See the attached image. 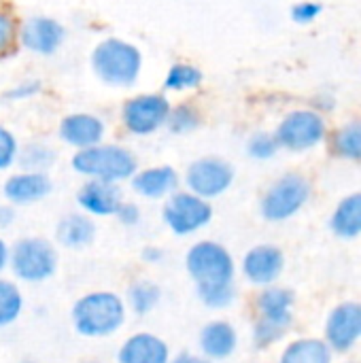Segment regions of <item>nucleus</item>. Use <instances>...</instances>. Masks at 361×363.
Returning a JSON list of instances; mask_svg holds the SVG:
<instances>
[{"label": "nucleus", "mask_w": 361, "mask_h": 363, "mask_svg": "<svg viewBox=\"0 0 361 363\" xmlns=\"http://www.w3.org/2000/svg\"><path fill=\"white\" fill-rule=\"evenodd\" d=\"M185 270L198 300L211 311H226L236 300V264L228 247L217 240H198L185 253Z\"/></svg>", "instance_id": "1"}, {"label": "nucleus", "mask_w": 361, "mask_h": 363, "mask_svg": "<svg viewBox=\"0 0 361 363\" xmlns=\"http://www.w3.org/2000/svg\"><path fill=\"white\" fill-rule=\"evenodd\" d=\"M126 302L119 294L109 289H98L81 296L70 308L72 330L91 340H102L115 336L128 319Z\"/></svg>", "instance_id": "2"}, {"label": "nucleus", "mask_w": 361, "mask_h": 363, "mask_svg": "<svg viewBox=\"0 0 361 363\" xmlns=\"http://www.w3.org/2000/svg\"><path fill=\"white\" fill-rule=\"evenodd\" d=\"M89 66L102 85L128 89L140 79L143 51L126 38L106 36L91 49Z\"/></svg>", "instance_id": "3"}, {"label": "nucleus", "mask_w": 361, "mask_h": 363, "mask_svg": "<svg viewBox=\"0 0 361 363\" xmlns=\"http://www.w3.org/2000/svg\"><path fill=\"white\" fill-rule=\"evenodd\" d=\"M70 168L83 177L106 183H126L138 170V157L132 149L117 143H100L81 151H74L70 157Z\"/></svg>", "instance_id": "4"}, {"label": "nucleus", "mask_w": 361, "mask_h": 363, "mask_svg": "<svg viewBox=\"0 0 361 363\" xmlns=\"http://www.w3.org/2000/svg\"><path fill=\"white\" fill-rule=\"evenodd\" d=\"M294 304L296 296L285 287L268 285L260 291L255 300L257 319L253 325V345L257 349H268L283 340L294 323Z\"/></svg>", "instance_id": "5"}, {"label": "nucleus", "mask_w": 361, "mask_h": 363, "mask_svg": "<svg viewBox=\"0 0 361 363\" xmlns=\"http://www.w3.org/2000/svg\"><path fill=\"white\" fill-rule=\"evenodd\" d=\"M57 249L43 236H26L9 245V270L19 283H47L57 272Z\"/></svg>", "instance_id": "6"}, {"label": "nucleus", "mask_w": 361, "mask_h": 363, "mask_svg": "<svg viewBox=\"0 0 361 363\" xmlns=\"http://www.w3.org/2000/svg\"><path fill=\"white\" fill-rule=\"evenodd\" d=\"M313 185L300 172H287L279 177L264 191L260 200V213L270 223H283L296 217L311 200Z\"/></svg>", "instance_id": "7"}, {"label": "nucleus", "mask_w": 361, "mask_h": 363, "mask_svg": "<svg viewBox=\"0 0 361 363\" xmlns=\"http://www.w3.org/2000/svg\"><path fill=\"white\" fill-rule=\"evenodd\" d=\"M272 134L283 151L306 153L328 140L330 128L323 113L315 108H294L279 121Z\"/></svg>", "instance_id": "8"}, {"label": "nucleus", "mask_w": 361, "mask_h": 363, "mask_svg": "<svg viewBox=\"0 0 361 363\" xmlns=\"http://www.w3.org/2000/svg\"><path fill=\"white\" fill-rule=\"evenodd\" d=\"M213 204L187 189H177L164 200L162 221L179 238H187L204 230L213 221Z\"/></svg>", "instance_id": "9"}, {"label": "nucleus", "mask_w": 361, "mask_h": 363, "mask_svg": "<svg viewBox=\"0 0 361 363\" xmlns=\"http://www.w3.org/2000/svg\"><path fill=\"white\" fill-rule=\"evenodd\" d=\"M172 102L162 91H145L128 98L121 104V125L128 134L147 138L166 128Z\"/></svg>", "instance_id": "10"}, {"label": "nucleus", "mask_w": 361, "mask_h": 363, "mask_svg": "<svg viewBox=\"0 0 361 363\" xmlns=\"http://www.w3.org/2000/svg\"><path fill=\"white\" fill-rule=\"evenodd\" d=\"M234 179H236V170L228 160L219 155H202L189 162L181 181L187 191L204 200H217L226 191H230Z\"/></svg>", "instance_id": "11"}, {"label": "nucleus", "mask_w": 361, "mask_h": 363, "mask_svg": "<svg viewBox=\"0 0 361 363\" xmlns=\"http://www.w3.org/2000/svg\"><path fill=\"white\" fill-rule=\"evenodd\" d=\"M66 40V28L51 15H30L19 23L17 43L34 55L51 57Z\"/></svg>", "instance_id": "12"}, {"label": "nucleus", "mask_w": 361, "mask_h": 363, "mask_svg": "<svg viewBox=\"0 0 361 363\" xmlns=\"http://www.w3.org/2000/svg\"><path fill=\"white\" fill-rule=\"evenodd\" d=\"M104 136H106L104 119L87 111L68 113L60 119L57 125V138L74 151L100 145L104 143Z\"/></svg>", "instance_id": "13"}, {"label": "nucleus", "mask_w": 361, "mask_h": 363, "mask_svg": "<svg viewBox=\"0 0 361 363\" xmlns=\"http://www.w3.org/2000/svg\"><path fill=\"white\" fill-rule=\"evenodd\" d=\"M53 191V181L49 172L17 170L2 183V196L13 206H32L49 198Z\"/></svg>", "instance_id": "14"}, {"label": "nucleus", "mask_w": 361, "mask_h": 363, "mask_svg": "<svg viewBox=\"0 0 361 363\" xmlns=\"http://www.w3.org/2000/svg\"><path fill=\"white\" fill-rule=\"evenodd\" d=\"M361 338V304L343 302L338 304L326 323V342L338 353H347Z\"/></svg>", "instance_id": "15"}, {"label": "nucleus", "mask_w": 361, "mask_h": 363, "mask_svg": "<svg viewBox=\"0 0 361 363\" xmlns=\"http://www.w3.org/2000/svg\"><path fill=\"white\" fill-rule=\"evenodd\" d=\"M243 274L251 285L268 287L279 281L285 268V255L274 245H255L243 257Z\"/></svg>", "instance_id": "16"}, {"label": "nucleus", "mask_w": 361, "mask_h": 363, "mask_svg": "<svg viewBox=\"0 0 361 363\" xmlns=\"http://www.w3.org/2000/svg\"><path fill=\"white\" fill-rule=\"evenodd\" d=\"M121 202H123V191L121 185L117 183L85 179V183L77 191V206L81 208V213L89 215L91 219L115 217Z\"/></svg>", "instance_id": "17"}, {"label": "nucleus", "mask_w": 361, "mask_h": 363, "mask_svg": "<svg viewBox=\"0 0 361 363\" xmlns=\"http://www.w3.org/2000/svg\"><path fill=\"white\" fill-rule=\"evenodd\" d=\"M132 191L143 200H166L181 187V174L168 164L138 168L128 181Z\"/></svg>", "instance_id": "18"}, {"label": "nucleus", "mask_w": 361, "mask_h": 363, "mask_svg": "<svg viewBox=\"0 0 361 363\" xmlns=\"http://www.w3.org/2000/svg\"><path fill=\"white\" fill-rule=\"evenodd\" d=\"M168 342L151 332H136L128 336L117 351V363H168Z\"/></svg>", "instance_id": "19"}, {"label": "nucleus", "mask_w": 361, "mask_h": 363, "mask_svg": "<svg viewBox=\"0 0 361 363\" xmlns=\"http://www.w3.org/2000/svg\"><path fill=\"white\" fill-rule=\"evenodd\" d=\"M236 347H238V334L230 321L215 319L200 330L198 349L209 362H223L232 357Z\"/></svg>", "instance_id": "20"}, {"label": "nucleus", "mask_w": 361, "mask_h": 363, "mask_svg": "<svg viewBox=\"0 0 361 363\" xmlns=\"http://www.w3.org/2000/svg\"><path fill=\"white\" fill-rule=\"evenodd\" d=\"M96 238V223L85 213H68L55 225V240L70 251L87 249Z\"/></svg>", "instance_id": "21"}, {"label": "nucleus", "mask_w": 361, "mask_h": 363, "mask_svg": "<svg viewBox=\"0 0 361 363\" xmlns=\"http://www.w3.org/2000/svg\"><path fill=\"white\" fill-rule=\"evenodd\" d=\"M330 230L345 240L361 236V191L345 196L336 204L330 217Z\"/></svg>", "instance_id": "22"}, {"label": "nucleus", "mask_w": 361, "mask_h": 363, "mask_svg": "<svg viewBox=\"0 0 361 363\" xmlns=\"http://www.w3.org/2000/svg\"><path fill=\"white\" fill-rule=\"evenodd\" d=\"M330 153L338 160L361 162V117L336 128L330 136Z\"/></svg>", "instance_id": "23"}, {"label": "nucleus", "mask_w": 361, "mask_h": 363, "mask_svg": "<svg viewBox=\"0 0 361 363\" xmlns=\"http://www.w3.org/2000/svg\"><path fill=\"white\" fill-rule=\"evenodd\" d=\"M160 300H162V289L157 283H153L149 279H138V281L130 283V287L123 296L128 313H132L136 317L151 315L160 306Z\"/></svg>", "instance_id": "24"}, {"label": "nucleus", "mask_w": 361, "mask_h": 363, "mask_svg": "<svg viewBox=\"0 0 361 363\" xmlns=\"http://www.w3.org/2000/svg\"><path fill=\"white\" fill-rule=\"evenodd\" d=\"M279 363H332V349L317 338H300L285 347Z\"/></svg>", "instance_id": "25"}, {"label": "nucleus", "mask_w": 361, "mask_h": 363, "mask_svg": "<svg viewBox=\"0 0 361 363\" xmlns=\"http://www.w3.org/2000/svg\"><path fill=\"white\" fill-rule=\"evenodd\" d=\"M202 83H204V72L200 66H196L191 62H174L168 66L162 87H164V91L183 94V91L200 89Z\"/></svg>", "instance_id": "26"}, {"label": "nucleus", "mask_w": 361, "mask_h": 363, "mask_svg": "<svg viewBox=\"0 0 361 363\" xmlns=\"http://www.w3.org/2000/svg\"><path fill=\"white\" fill-rule=\"evenodd\" d=\"M57 162V151L40 140H30L26 145H19L17 153V166L19 170H36V172H49V168Z\"/></svg>", "instance_id": "27"}, {"label": "nucleus", "mask_w": 361, "mask_h": 363, "mask_svg": "<svg viewBox=\"0 0 361 363\" xmlns=\"http://www.w3.org/2000/svg\"><path fill=\"white\" fill-rule=\"evenodd\" d=\"M26 300L19 285L0 274V328L13 325L23 313Z\"/></svg>", "instance_id": "28"}, {"label": "nucleus", "mask_w": 361, "mask_h": 363, "mask_svg": "<svg viewBox=\"0 0 361 363\" xmlns=\"http://www.w3.org/2000/svg\"><path fill=\"white\" fill-rule=\"evenodd\" d=\"M202 125V113L198 111L196 104L191 102H179L170 108L166 130L172 136H187L194 134Z\"/></svg>", "instance_id": "29"}, {"label": "nucleus", "mask_w": 361, "mask_h": 363, "mask_svg": "<svg viewBox=\"0 0 361 363\" xmlns=\"http://www.w3.org/2000/svg\"><path fill=\"white\" fill-rule=\"evenodd\" d=\"M245 151L251 160L255 162H270L272 157H277V153L281 151L277 138L272 132H253L249 138H247V145H245Z\"/></svg>", "instance_id": "30"}, {"label": "nucleus", "mask_w": 361, "mask_h": 363, "mask_svg": "<svg viewBox=\"0 0 361 363\" xmlns=\"http://www.w3.org/2000/svg\"><path fill=\"white\" fill-rule=\"evenodd\" d=\"M17 153H19L17 136L6 125L0 123V172L17 164Z\"/></svg>", "instance_id": "31"}, {"label": "nucleus", "mask_w": 361, "mask_h": 363, "mask_svg": "<svg viewBox=\"0 0 361 363\" xmlns=\"http://www.w3.org/2000/svg\"><path fill=\"white\" fill-rule=\"evenodd\" d=\"M19 34V21L13 13L0 9V55H6L17 45Z\"/></svg>", "instance_id": "32"}, {"label": "nucleus", "mask_w": 361, "mask_h": 363, "mask_svg": "<svg viewBox=\"0 0 361 363\" xmlns=\"http://www.w3.org/2000/svg\"><path fill=\"white\" fill-rule=\"evenodd\" d=\"M323 13V4L317 2V0H300L296 2L291 9H289V17L294 23L298 26H309V23H315Z\"/></svg>", "instance_id": "33"}, {"label": "nucleus", "mask_w": 361, "mask_h": 363, "mask_svg": "<svg viewBox=\"0 0 361 363\" xmlns=\"http://www.w3.org/2000/svg\"><path fill=\"white\" fill-rule=\"evenodd\" d=\"M43 91V83L38 79H28L21 83H15L13 87H9L4 91V98L9 102H21V100H30L34 96H38Z\"/></svg>", "instance_id": "34"}, {"label": "nucleus", "mask_w": 361, "mask_h": 363, "mask_svg": "<svg viewBox=\"0 0 361 363\" xmlns=\"http://www.w3.org/2000/svg\"><path fill=\"white\" fill-rule=\"evenodd\" d=\"M115 219L123 225V228H136L143 219V211L136 202H128L123 200L115 213Z\"/></svg>", "instance_id": "35"}, {"label": "nucleus", "mask_w": 361, "mask_h": 363, "mask_svg": "<svg viewBox=\"0 0 361 363\" xmlns=\"http://www.w3.org/2000/svg\"><path fill=\"white\" fill-rule=\"evenodd\" d=\"M140 257H143V262H145V264H151V266H155V264H162V262H164L166 253H164V249H162V247L147 245V247L140 251Z\"/></svg>", "instance_id": "36"}, {"label": "nucleus", "mask_w": 361, "mask_h": 363, "mask_svg": "<svg viewBox=\"0 0 361 363\" xmlns=\"http://www.w3.org/2000/svg\"><path fill=\"white\" fill-rule=\"evenodd\" d=\"M17 221V206L13 204H0V230H6L11 228L13 223Z\"/></svg>", "instance_id": "37"}, {"label": "nucleus", "mask_w": 361, "mask_h": 363, "mask_svg": "<svg viewBox=\"0 0 361 363\" xmlns=\"http://www.w3.org/2000/svg\"><path fill=\"white\" fill-rule=\"evenodd\" d=\"M168 363H213V362H209L202 353L181 351V353H177V355H170Z\"/></svg>", "instance_id": "38"}, {"label": "nucleus", "mask_w": 361, "mask_h": 363, "mask_svg": "<svg viewBox=\"0 0 361 363\" xmlns=\"http://www.w3.org/2000/svg\"><path fill=\"white\" fill-rule=\"evenodd\" d=\"M334 106H336V98L332 94H321V96H317V104L313 108L326 115V113L334 111Z\"/></svg>", "instance_id": "39"}, {"label": "nucleus", "mask_w": 361, "mask_h": 363, "mask_svg": "<svg viewBox=\"0 0 361 363\" xmlns=\"http://www.w3.org/2000/svg\"><path fill=\"white\" fill-rule=\"evenodd\" d=\"M9 268V245L0 238V274Z\"/></svg>", "instance_id": "40"}, {"label": "nucleus", "mask_w": 361, "mask_h": 363, "mask_svg": "<svg viewBox=\"0 0 361 363\" xmlns=\"http://www.w3.org/2000/svg\"><path fill=\"white\" fill-rule=\"evenodd\" d=\"M89 363H102V362H89Z\"/></svg>", "instance_id": "41"}]
</instances>
